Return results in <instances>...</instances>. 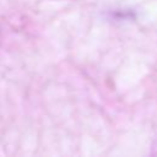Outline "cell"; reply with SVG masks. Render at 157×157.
Listing matches in <instances>:
<instances>
[]
</instances>
